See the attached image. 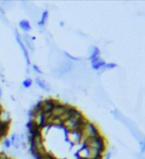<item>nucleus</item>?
<instances>
[{
	"label": "nucleus",
	"mask_w": 145,
	"mask_h": 159,
	"mask_svg": "<svg viewBox=\"0 0 145 159\" xmlns=\"http://www.w3.org/2000/svg\"><path fill=\"white\" fill-rule=\"evenodd\" d=\"M2 96V90H1V88H0V98Z\"/></svg>",
	"instance_id": "4be33fe9"
},
{
	"label": "nucleus",
	"mask_w": 145,
	"mask_h": 159,
	"mask_svg": "<svg viewBox=\"0 0 145 159\" xmlns=\"http://www.w3.org/2000/svg\"><path fill=\"white\" fill-rule=\"evenodd\" d=\"M19 27L22 29L23 31L25 32V33H27L31 30V25H30V22L28 21V20H21V21L19 22Z\"/></svg>",
	"instance_id": "f8f14e48"
},
{
	"label": "nucleus",
	"mask_w": 145,
	"mask_h": 159,
	"mask_svg": "<svg viewBox=\"0 0 145 159\" xmlns=\"http://www.w3.org/2000/svg\"><path fill=\"white\" fill-rule=\"evenodd\" d=\"M2 144H3V146L5 147L6 149H8V148H10L11 147V142H10V139L9 138H4L3 139V142H2Z\"/></svg>",
	"instance_id": "f3484780"
},
{
	"label": "nucleus",
	"mask_w": 145,
	"mask_h": 159,
	"mask_svg": "<svg viewBox=\"0 0 145 159\" xmlns=\"http://www.w3.org/2000/svg\"><path fill=\"white\" fill-rule=\"evenodd\" d=\"M82 145L87 146L88 148H93V149H99L102 152L105 153L106 149V139L102 134H99L97 136L87 138L82 141Z\"/></svg>",
	"instance_id": "f257e3e1"
},
{
	"label": "nucleus",
	"mask_w": 145,
	"mask_h": 159,
	"mask_svg": "<svg viewBox=\"0 0 145 159\" xmlns=\"http://www.w3.org/2000/svg\"><path fill=\"white\" fill-rule=\"evenodd\" d=\"M100 57V50L97 48V47H93V49H91V52L90 54V61H93V59H96V58H99Z\"/></svg>",
	"instance_id": "ddd939ff"
},
{
	"label": "nucleus",
	"mask_w": 145,
	"mask_h": 159,
	"mask_svg": "<svg viewBox=\"0 0 145 159\" xmlns=\"http://www.w3.org/2000/svg\"><path fill=\"white\" fill-rule=\"evenodd\" d=\"M91 69L96 70V71H100L102 70V68L106 64L100 57L96 58V59H93V61H91Z\"/></svg>",
	"instance_id": "6e6552de"
},
{
	"label": "nucleus",
	"mask_w": 145,
	"mask_h": 159,
	"mask_svg": "<svg viewBox=\"0 0 145 159\" xmlns=\"http://www.w3.org/2000/svg\"><path fill=\"white\" fill-rule=\"evenodd\" d=\"M117 65L114 64V63H108V64H105V66L102 68V71H106V70H111V69H114V68H116Z\"/></svg>",
	"instance_id": "2eb2a0df"
},
{
	"label": "nucleus",
	"mask_w": 145,
	"mask_h": 159,
	"mask_svg": "<svg viewBox=\"0 0 145 159\" xmlns=\"http://www.w3.org/2000/svg\"><path fill=\"white\" fill-rule=\"evenodd\" d=\"M32 84H33V81H32V79L27 78V79H25L24 81H23L22 86H23V88H24V89H29V88L32 87Z\"/></svg>",
	"instance_id": "4468645a"
},
{
	"label": "nucleus",
	"mask_w": 145,
	"mask_h": 159,
	"mask_svg": "<svg viewBox=\"0 0 145 159\" xmlns=\"http://www.w3.org/2000/svg\"><path fill=\"white\" fill-rule=\"evenodd\" d=\"M111 157V152H105V154H103V159H110Z\"/></svg>",
	"instance_id": "412c9836"
},
{
	"label": "nucleus",
	"mask_w": 145,
	"mask_h": 159,
	"mask_svg": "<svg viewBox=\"0 0 145 159\" xmlns=\"http://www.w3.org/2000/svg\"><path fill=\"white\" fill-rule=\"evenodd\" d=\"M11 122V116L10 113L4 108L0 111V123H4V124H10Z\"/></svg>",
	"instance_id": "423d86ee"
},
{
	"label": "nucleus",
	"mask_w": 145,
	"mask_h": 159,
	"mask_svg": "<svg viewBox=\"0 0 145 159\" xmlns=\"http://www.w3.org/2000/svg\"><path fill=\"white\" fill-rule=\"evenodd\" d=\"M35 83H36V85L40 88V89H42L43 91H45V92H50V90H51V89H50V87H49V85L47 84L44 80L40 79V78H36Z\"/></svg>",
	"instance_id": "9d476101"
},
{
	"label": "nucleus",
	"mask_w": 145,
	"mask_h": 159,
	"mask_svg": "<svg viewBox=\"0 0 145 159\" xmlns=\"http://www.w3.org/2000/svg\"><path fill=\"white\" fill-rule=\"evenodd\" d=\"M23 39H24V42H23V43H24L26 48H29L31 51H34L35 47L33 45V42H34L35 38L29 36V35H27V34H25L24 36H23Z\"/></svg>",
	"instance_id": "1a4fd4ad"
},
{
	"label": "nucleus",
	"mask_w": 145,
	"mask_h": 159,
	"mask_svg": "<svg viewBox=\"0 0 145 159\" xmlns=\"http://www.w3.org/2000/svg\"><path fill=\"white\" fill-rule=\"evenodd\" d=\"M140 149H141V153L145 152V142L143 140L140 141Z\"/></svg>",
	"instance_id": "aec40b11"
},
{
	"label": "nucleus",
	"mask_w": 145,
	"mask_h": 159,
	"mask_svg": "<svg viewBox=\"0 0 145 159\" xmlns=\"http://www.w3.org/2000/svg\"><path fill=\"white\" fill-rule=\"evenodd\" d=\"M0 159H11V158L5 152L1 151V152H0Z\"/></svg>",
	"instance_id": "6ab92c4d"
},
{
	"label": "nucleus",
	"mask_w": 145,
	"mask_h": 159,
	"mask_svg": "<svg viewBox=\"0 0 145 159\" xmlns=\"http://www.w3.org/2000/svg\"><path fill=\"white\" fill-rule=\"evenodd\" d=\"M15 38H16V41H17V43L19 44L20 48H21V50H22L23 54H24V57H25L26 63H27V66L29 67V66H30V65H31L30 57H29V52H28L27 48H26V47H25L24 43H23V40H22V38H21V36H20V34L18 33V31H17V30L15 31Z\"/></svg>",
	"instance_id": "7ed1b4c3"
},
{
	"label": "nucleus",
	"mask_w": 145,
	"mask_h": 159,
	"mask_svg": "<svg viewBox=\"0 0 145 159\" xmlns=\"http://www.w3.org/2000/svg\"><path fill=\"white\" fill-rule=\"evenodd\" d=\"M64 56H65V57H66L67 59H69V60H70L71 62H73V61H76V62L81 61V59L76 58V57H73V56H71L68 52H64Z\"/></svg>",
	"instance_id": "dca6fc26"
},
{
	"label": "nucleus",
	"mask_w": 145,
	"mask_h": 159,
	"mask_svg": "<svg viewBox=\"0 0 145 159\" xmlns=\"http://www.w3.org/2000/svg\"><path fill=\"white\" fill-rule=\"evenodd\" d=\"M48 17H49V11H48V10H45V11H44V12L42 13V17H41V20H40L39 22H38V26H39L40 28L44 29L46 22H47V20H48Z\"/></svg>",
	"instance_id": "9b49d317"
},
{
	"label": "nucleus",
	"mask_w": 145,
	"mask_h": 159,
	"mask_svg": "<svg viewBox=\"0 0 145 159\" xmlns=\"http://www.w3.org/2000/svg\"><path fill=\"white\" fill-rule=\"evenodd\" d=\"M70 105L68 104H63V102H59L58 105H56L54 107H53V110L51 111V114L54 117H60L62 114L65 113L68 110V107H69Z\"/></svg>",
	"instance_id": "20e7f679"
},
{
	"label": "nucleus",
	"mask_w": 145,
	"mask_h": 159,
	"mask_svg": "<svg viewBox=\"0 0 145 159\" xmlns=\"http://www.w3.org/2000/svg\"><path fill=\"white\" fill-rule=\"evenodd\" d=\"M32 69H33V71H34L35 73L39 74V75H42V74H43L42 70H41L40 68L37 66V65H35V64H33V65H32Z\"/></svg>",
	"instance_id": "a211bd4d"
},
{
	"label": "nucleus",
	"mask_w": 145,
	"mask_h": 159,
	"mask_svg": "<svg viewBox=\"0 0 145 159\" xmlns=\"http://www.w3.org/2000/svg\"><path fill=\"white\" fill-rule=\"evenodd\" d=\"M88 155H90V149L85 145H82L76 153L77 159H88Z\"/></svg>",
	"instance_id": "39448f33"
},
{
	"label": "nucleus",
	"mask_w": 145,
	"mask_h": 159,
	"mask_svg": "<svg viewBox=\"0 0 145 159\" xmlns=\"http://www.w3.org/2000/svg\"><path fill=\"white\" fill-rule=\"evenodd\" d=\"M10 142H11V146H13L14 149L18 150L20 148V145H21V139H20V136L18 133H12L10 136Z\"/></svg>",
	"instance_id": "0eeeda50"
},
{
	"label": "nucleus",
	"mask_w": 145,
	"mask_h": 159,
	"mask_svg": "<svg viewBox=\"0 0 145 159\" xmlns=\"http://www.w3.org/2000/svg\"><path fill=\"white\" fill-rule=\"evenodd\" d=\"M65 136H66V140L71 145H79L82 144V131L81 130H72V131H67L65 130Z\"/></svg>",
	"instance_id": "f03ea898"
},
{
	"label": "nucleus",
	"mask_w": 145,
	"mask_h": 159,
	"mask_svg": "<svg viewBox=\"0 0 145 159\" xmlns=\"http://www.w3.org/2000/svg\"></svg>",
	"instance_id": "5701e85b"
}]
</instances>
